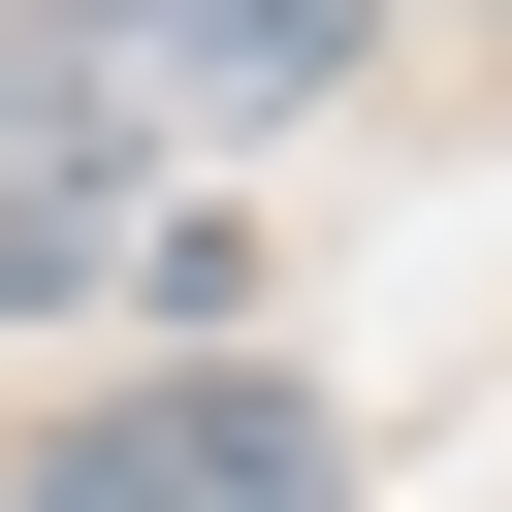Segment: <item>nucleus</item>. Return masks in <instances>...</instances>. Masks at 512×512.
Returning <instances> with one entry per match:
<instances>
[{"instance_id":"3","label":"nucleus","mask_w":512,"mask_h":512,"mask_svg":"<svg viewBox=\"0 0 512 512\" xmlns=\"http://www.w3.org/2000/svg\"><path fill=\"white\" fill-rule=\"evenodd\" d=\"M0 512H160V448H64V480H0Z\"/></svg>"},{"instance_id":"1","label":"nucleus","mask_w":512,"mask_h":512,"mask_svg":"<svg viewBox=\"0 0 512 512\" xmlns=\"http://www.w3.org/2000/svg\"><path fill=\"white\" fill-rule=\"evenodd\" d=\"M384 0H32V160H256L320 64H352Z\"/></svg>"},{"instance_id":"2","label":"nucleus","mask_w":512,"mask_h":512,"mask_svg":"<svg viewBox=\"0 0 512 512\" xmlns=\"http://www.w3.org/2000/svg\"><path fill=\"white\" fill-rule=\"evenodd\" d=\"M96 288H160V224L96 160H0V320H96Z\"/></svg>"}]
</instances>
